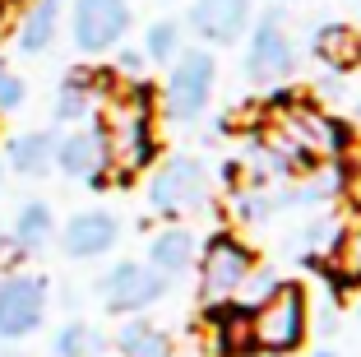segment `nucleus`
I'll list each match as a JSON object with an SVG mask.
<instances>
[{"label": "nucleus", "mask_w": 361, "mask_h": 357, "mask_svg": "<svg viewBox=\"0 0 361 357\" xmlns=\"http://www.w3.org/2000/svg\"><path fill=\"white\" fill-rule=\"evenodd\" d=\"M106 135V153H111V168L116 181H130L135 172H144L158 158V139H153V93L144 84L126 88V93L111 98L106 107V121H97Z\"/></svg>", "instance_id": "1"}, {"label": "nucleus", "mask_w": 361, "mask_h": 357, "mask_svg": "<svg viewBox=\"0 0 361 357\" xmlns=\"http://www.w3.org/2000/svg\"><path fill=\"white\" fill-rule=\"evenodd\" d=\"M310 329V297L301 283H274L250 306V339L264 357H292L301 353Z\"/></svg>", "instance_id": "2"}, {"label": "nucleus", "mask_w": 361, "mask_h": 357, "mask_svg": "<svg viewBox=\"0 0 361 357\" xmlns=\"http://www.w3.org/2000/svg\"><path fill=\"white\" fill-rule=\"evenodd\" d=\"M255 279V251L236 232H213L200 255V297L209 306H223Z\"/></svg>", "instance_id": "3"}, {"label": "nucleus", "mask_w": 361, "mask_h": 357, "mask_svg": "<svg viewBox=\"0 0 361 357\" xmlns=\"http://www.w3.org/2000/svg\"><path fill=\"white\" fill-rule=\"evenodd\" d=\"M209 204V172L200 158L176 153L158 163L149 177V209L162 218H180V213H200Z\"/></svg>", "instance_id": "4"}, {"label": "nucleus", "mask_w": 361, "mask_h": 357, "mask_svg": "<svg viewBox=\"0 0 361 357\" xmlns=\"http://www.w3.org/2000/svg\"><path fill=\"white\" fill-rule=\"evenodd\" d=\"M241 70L250 84H283V79H292V70H297V42H292L278 5L250 23V42H245Z\"/></svg>", "instance_id": "5"}, {"label": "nucleus", "mask_w": 361, "mask_h": 357, "mask_svg": "<svg viewBox=\"0 0 361 357\" xmlns=\"http://www.w3.org/2000/svg\"><path fill=\"white\" fill-rule=\"evenodd\" d=\"M213 84H218V61L213 52L204 47H190V52H180L167 70V84H162V112L171 121H195L204 116L213 98Z\"/></svg>", "instance_id": "6"}, {"label": "nucleus", "mask_w": 361, "mask_h": 357, "mask_svg": "<svg viewBox=\"0 0 361 357\" xmlns=\"http://www.w3.org/2000/svg\"><path fill=\"white\" fill-rule=\"evenodd\" d=\"M47 279L42 274H5L0 279V344L37 334L47 320Z\"/></svg>", "instance_id": "7"}, {"label": "nucleus", "mask_w": 361, "mask_h": 357, "mask_svg": "<svg viewBox=\"0 0 361 357\" xmlns=\"http://www.w3.org/2000/svg\"><path fill=\"white\" fill-rule=\"evenodd\" d=\"M130 0H75L70 10V37L84 56H102L111 47H121V37L130 33Z\"/></svg>", "instance_id": "8"}, {"label": "nucleus", "mask_w": 361, "mask_h": 357, "mask_svg": "<svg viewBox=\"0 0 361 357\" xmlns=\"http://www.w3.org/2000/svg\"><path fill=\"white\" fill-rule=\"evenodd\" d=\"M162 293H167V279L139 260H121L102 274V302H106V311H116V315L149 311L153 302H162Z\"/></svg>", "instance_id": "9"}, {"label": "nucleus", "mask_w": 361, "mask_h": 357, "mask_svg": "<svg viewBox=\"0 0 361 357\" xmlns=\"http://www.w3.org/2000/svg\"><path fill=\"white\" fill-rule=\"evenodd\" d=\"M56 168H61L65 177H75V181H88V186H106L111 153H106L102 126H79V130L56 139Z\"/></svg>", "instance_id": "10"}, {"label": "nucleus", "mask_w": 361, "mask_h": 357, "mask_svg": "<svg viewBox=\"0 0 361 357\" xmlns=\"http://www.w3.org/2000/svg\"><path fill=\"white\" fill-rule=\"evenodd\" d=\"M250 23H255V0H195L190 5V28L209 47L241 42Z\"/></svg>", "instance_id": "11"}, {"label": "nucleus", "mask_w": 361, "mask_h": 357, "mask_svg": "<svg viewBox=\"0 0 361 357\" xmlns=\"http://www.w3.org/2000/svg\"><path fill=\"white\" fill-rule=\"evenodd\" d=\"M121 242V223L106 209H79L75 218L61 228V246L70 260H97Z\"/></svg>", "instance_id": "12"}, {"label": "nucleus", "mask_w": 361, "mask_h": 357, "mask_svg": "<svg viewBox=\"0 0 361 357\" xmlns=\"http://www.w3.org/2000/svg\"><path fill=\"white\" fill-rule=\"evenodd\" d=\"M116 84L106 70H70L61 79V88H56V121H88L93 116V107H97V98L106 93V88Z\"/></svg>", "instance_id": "13"}, {"label": "nucleus", "mask_w": 361, "mask_h": 357, "mask_svg": "<svg viewBox=\"0 0 361 357\" xmlns=\"http://www.w3.org/2000/svg\"><path fill=\"white\" fill-rule=\"evenodd\" d=\"M56 33H61V0H28L14 23V47L23 56H42L51 52Z\"/></svg>", "instance_id": "14"}, {"label": "nucleus", "mask_w": 361, "mask_h": 357, "mask_svg": "<svg viewBox=\"0 0 361 357\" xmlns=\"http://www.w3.org/2000/svg\"><path fill=\"white\" fill-rule=\"evenodd\" d=\"M310 52L319 65H329L334 74H348L361 65V33L352 23H319L310 33Z\"/></svg>", "instance_id": "15"}, {"label": "nucleus", "mask_w": 361, "mask_h": 357, "mask_svg": "<svg viewBox=\"0 0 361 357\" xmlns=\"http://www.w3.org/2000/svg\"><path fill=\"white\" fill-rule=\"evenodd\" d=\"M56 130H23L5 144V163L19 177H47L56 168Z\"/></svg>", "instance_id": "16"}, {"label": "nucleus", "mask_w": 361, "mask_h": 357, "mask_svg": "<svg viewBox=\"0 0 361 357\" xmlns=\"http://www.w3.org/2000/svg\"><path fill=\"white\" fill-rule=\"evenodd\" d=\"M195 255H200V242H195L190 228H162L149 242V269H158L171 283L176 274H185L195 264Z\"/></svg>", "instance_id": "17"}, {"label": "nucleus", "mask_w": 361, "mask_h": 357, "mask_svg": "<svg viewBox=\"0 0 361 357\" xmlns=\"http://www.w3.org/2000/svg\"><path fill=\"white\" fill-rule=\"evenodd\" d=\"M209 325H213V348L223 357H255V339H250V311L223 302L209 306Z\"/></svg>", "instance_id": "18"}, {"label": "nucleus", "mask_w": 361, "mask_h": 357, "mask_svg": "<svg viewBox=\"0 0 361 357\" xmlns=\"http://www.w3.org/2000/svg\"><path fill=\"white\" fill-rule=\"evenodd\" d=\"M51 237H56V213H51V204H47V200H28V204H19L10 242L19 246L23 255H28V251H42Z\"/></svg>", "instance_id": "19"}, {"label": "nucleus", "mask_w": 361, "mask_h": 357, "mask_svg": "<svg viewBox=\"0 0 361 357\" xmlns=\"http://www.w3.org/2000/svg\"><path fill=\"white\" fill-rule=\"evenodd\" d=\"M116 348H121V357H167L171 339H167V329L130 315L126 325H121V334H116Z\"/></svg>", "instance_id": "20"}, {"label": "nucleus", "mask_w": 361, "mask_h": 357, "mask_svg": "<svg viewBox=\"0 0 361 357\" xmlns=\"http://www.w3.org/2000/svg\"><path fill=\"white\" fill-rule=\"evenodd\" d=\"M329 269H334L338 283L361 288V228L338 232V242H334V251H329Z\"/></svg>", "instance_id": "21"}, {"label": "nucleus", "mask_w": 361, "mask_h": 357, "mask_svg": "<svg viewBox=\"0 0 361 357\" xmlns=\"http://www.w3.org/2000/svg\"><path fill=\"white\" fill-rule=\"evenodd\" d=\"M97 348H102V334L93 325H84V320H65L51 339L56 357H97Z\"/></svg>", "instance_id": "22"}, {"label": "nucleus", "mask_w": 361, "mask_h": 357, "mask_svg": "<svg viewBox=\"0 0 361 357\" xmlns=\"http://www.w3.org/2000/svg\"><path fill=\"white\" fill-rule=\"evenodd\" d=\"M180 56V23L176 19H153L149 33H144V61L167 65Z\"/></svg>", "instance_id": "23"}, {"label": "nucleus", "mask_w": 361, "mask_h": 357, "mask_svg": "<svg viewBox=\"0 0 361 357\" xmlns=\"http://www.w3.org/2000/svg\"><path fill=\"white\" fill-rule=\"evenodd\" d=\"M338 223L334 218H319V223H306V228H301V237H297V246L301 251H319V246H329L334 251V242H338Z\"/></svg>", "instance_id": "24"}, {"label": "nucleus", "mask_w": 361, "mask_h": 357, "mask_svg": "<svg viewBox=\"0 0 361 357\" xmlns=\"http://www.w3.org/2000/svg\"><path fill=\"white\" fill-rule=\"evenodd\" d=\"M23 98H28L23 79H19V74H10L5 65H0V112H14V107H23Z\"/></svg>", "instance_id": "25"}, {"label": "nucleus", "mask_w": 361, "mask_h": 357, "mask_svg": "<svg viewBox=\"0 0 361 357\" xmlns=\"http://www.w3.org/2000/svg\"><path fill=\"white\" fill-rule=\"evenodd\" d=\"M116 70H121V74H135V70H144V52H130V47H126V52L116 56Z\"/></svg>", "instance_id": "26"}, {"label": "nucleus", "mask_w": 361, "mask_h": 357, "mask_svg": "<svg viewBox=\"0 0 361 357\" xmlns=\"http://www.w3.org/2000/svg\"><path fill=\"white\" fill-rule=\"evenodd\" d=\"M348 200H352V209L361 213V163H357V172L348 177Z\"/></svg>", "instance_id": "27"}, {"label": "nucleus", "mask_w": 361, "mask_h": 357, "mask_svg": "<svg viewBox=\"0 0 361 357\" xmlns=\"http://www.w3.org/2000/svg\"><path fill=\"white\" fill-rule=\"evenodd\" d=\"M310 357H338V353H334V348H315V353H310Z\"/></svg>", "instance_id": "28"}, {"label": "nucleus", "mask_w": 361, "mask_h": 357, "mask_svg": "<svg viewBox=\"0 0 361 357\" xmlns=\"http://www.w3.org/2000/svg\"><path fill=\"white\" fill-rule=\"evenodd\" d=\"M357 320H361V302H357Z\"/></svg>", "instance_id": "29"}, {"label": "nucleus", "mask_w": 361, "mask_h": 357, "mask_svg": "<svg viewBox=\"0 0 361 357\" xmlns=\"http://www.w3.org/2000/svg\"><path fill=\"white\" fill-rule=\"evenodd\" d=\"M357 116H361V103H357Z\"/></svg>", "instance_id": "30"}, {"label": "nucleus", "mask_w": 361, "mask_h": 357, "mask_svg": "<svg viewBox=\"0 0 361 357\" xmlns=\"http://www.w3.org/2000/svg\"><path fill=\"white\" fill-rule=\"evenodd\" d=\"M0 242H5V232H0Z\"/></svg>", "instance_id": "31"}, {"label": "nucleus", "mask_w": 361, "mask_h": 357, "mask_svg": "<svg viewBox=\"0 0 361 357\" xmlns=\"http://www.w3.org/2000/svg\"><path fill=\"white\" fill-rule=\"evenodd\" d=\"M255 357H264V353H255Z\"/></svg>", "instance_id": "32"}]
</instances>
